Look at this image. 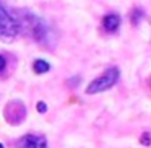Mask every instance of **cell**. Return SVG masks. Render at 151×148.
I'll list each match as a JSON object with an SVG mask.
<instances>
[{
	"label": "cell",
	"instance_id": "8fae6325",
	"mask_svg": "<svg viewBox=\"0 0 151 148\" xmlns=\"http://www.w3.org/2000/svg\"><path fill=\"white\" fill-rule=\"evenodd\" d=\"M140 142H141L143 145H146V147L150 145V137H148V132H145V134H143V137L140 138Z\"/></svg>",
	"mask_w": 151,
	"mask_h": 148
},
{
	"label": "cell",
	"instance_id": "9c48e42d",
	"mask_svg": "<svg viewBox=\"0 0 151 148\" xmlns=\"http://www.w3.org/2000/svg\"><path fill=\"white\" fill-rule=\"evenodd\" d=\"M36 109H37V112L44 114V112L47 111V104H46L44 101H39V103H37V106H36Z\"/></svg>",
	"mask_w": 151,
	"mask_h": 148
},
{
	"label": "cell",
	"instance_id": "ba28073f",
	"mask_svg": "<svg viewBox=\"0 0 151 148\" xmlns=\"http://www.w3.org/2000/svg\"><path fill=\"white\" fill-rule=\"evenodd\" d=\"M143 17V13H141V10H138V8H135L133 12H132V23L137 25L138 21H140V18Z\"/></svg>",
	"mask_w": 151,
	"mask_h": 148
},
{
	"label": "cell",
	"instance_id": "30bf717a",
	"mask_svg": "<svg viewBox=\"0 0 151 148\" xmlns=\"http://www.w3.org/2000/svg\"><path fill=\"white\" fill-rule=\"evenodd\" d=\"M5 67H7V59H5L2 54H0V72H4Z\"/></svg>",
	"mask_w": 151,
	"mask_h": 148
},
{
	"label": "cell",
	"instance_id": "3957f363",
	"mask_svg": "<svg viewBox=\"0 0 151 148\" xmlns=\"http://www.w3.org/2000/svg\"><path fill=\"white\" fill-rule=\"evenodd\" d=\"M119 77H120V72H119L117 67H109L102 75H99L98 78H94L86 88V93L88 95H96V93H102L106 90L112 88V86L117 83Z\"/></svg>",
	"mask_w": 151,
	"mask_h": 148
},
{
	"label": "cell",
	"instance_id": "277c9868",
	"mask_svg": "<svg viewBox=\"0 0 151 148\" xmlns=\"http://www.w3.org/2000/svg\"><path fill=\"white\" fill-rule=\"evenodd\" d=\"M4 116H5L8 124L17 125V124H20V122H23V119L26 117V108H24V104L21 101H17V99H15V101H10L5 106Z\"/></svg>",
	"mask_w": 151,
	"mask_h": 148
},
{
	"label": "cell",
	"instance_id": "5b68a950",
	"mask_svg": "<svg viewBox=\"0 0 151 148\" xmlns=\"http://www.w3.org/2000/svg\"><path fill=\"white\" fill-rule=\"evenodd\" d=\"M17 148H47V138L44 135L28 134L17 142Z\"/></svg>",
	"mask_w": 151,
	"mask_h": 148
},
{
	"label": "cell",
	"instance_id": "6da1fadb",
	"mask_svg": "<svg viewBox=\"0 0 151 148\" xmlns=\"http://www.w3.org/2000/svg\"><path fill=\"white\" fill-rule=\"evenodd\" d=\"M17 20L20 23L21 33H26L36 43H47L50 31L42 18L36 17L34 13H31L28 10H20L17 12Z\"/></svg>",
	"mask_w": 151,
	"mask_h": 148
},
{
	"label": "cell",
	"instance_id": "7a4b0ae2",
	"mask_svg": "<svg viewBox=\"0 0 151 148\" xmlns=\"http://www.w3.org/2000/svg\"><path fill=\"white\" fill-rule=\"evenodd\" d=\"M20 33H21V28L17 17L0 2V39L10 43Z\"/></svg>",
	"mask_w": 151,
	"mask_h": 148
},
{
	"label": "cell",
	"instance_id": "52a82bcc",
	"mask_svg": "<svg viewBox=\"0 0 151 148\" xmlns=\"http://www.w3.org/2000/svg\"><path fill=\"white\" fill-rule=\"evenodd\" d=\"M33 70L41 75V73L49 72V70H50V65H49V62H46V60L37 59V60H34V64H33Z\"/></svg>",
	"mask_w": 151,
	"mask_h": 148
},
{
	"label": "cell",
	"instance_id": "7c38bea8",
	"mask_svg": "<svg viewBox=\"0 0 151 148\" xmlns=\"http://www.w3.org/2000/svg\"><path fill=\"white\" fill-rule=\"evenodd\" d=\"M0 148H4V145H2V143H0Z\"/></svg>",
	"mask_w": 151,
	"mask_h": 148
},
{
	"label": "cell",
	"instance_id": "8992f818",
	"mask_svg": "<svg viewBox=\"0 0 151 148\" xmlns=\"http://www.w3.org/2000/svg\"><path fill=\"white\" fill-rule=\"evenodd\" d=\"M102 26H104L106 31L109 33H115L120 26V17L117 13H109L102 18Z\"/></svg>",
	"mask_w": 151,
	"mask_h": 148
}]
</instances>
